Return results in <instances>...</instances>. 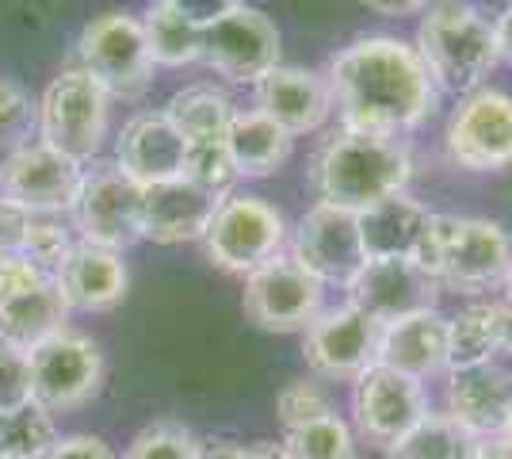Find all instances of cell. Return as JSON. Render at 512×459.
Wrapping results in <instances>:
<instances>
[{
	"label": "cell",
	"mask_w": 512,
	"mask_h": 459,
	"mask_svg": "<svg viewBox=\"0 0 512 459\" xmlns=\"http://www.w3.org/2000/svg\"><path fill=\"white\" fill-rule=\"evenodd\" d=\"M77 66L88 69L111 100H134L153 85V58L146 46L142 20L130 12H104L85 23L77 39Z\"/></svg>",
	"instance_id": "8"
},
{
	"label": "cell",
	"mask_w": 512,
	"mask_h": 459,
	"mask_svg": "<svg viewBox=\"0 0 512 459\" xmlns=\"http://www.w3.org/2000/svg\"><path fill=\"white\" fill-rule=\"evenodd\" d=\"M448 4H478V0H425V12L428 8H448Z\"/></svg>",
	"instance_id": "45"
},
{
	"label": "cell",
	"mask_w": 512,
	"mask_h": 459,
	"mask_svg": "<svg viewBox=\"0 0 512 459\" xmlns=\"http://www.w3.org/2000/svg\"><path fill=\"white\" fill-rule=\"evenodd\" d=\"M379 337L383 326L352 303L329 306L302 329V360L325 383H352L379 364Z\"/></svg>",
	"instance_id": "13"
},
{
	"label": "cell",
	"mask_w": 512,
	"mask_h": 459,
	"mask_svg": "<svg viewBox=\"0 0 512 459\" xmlns=\"http://www.w3.org/2000/svg\"><path fill=\"white\" fill-rule=\"evenodd\" d=\"M165 4H172L180 16H188V20L199 23V27H207V23H214L218 16H226L241 0H165Z\"/></svg>",
	"instance_id": "40"
},
{
	"label": "cell",
	"mask_w": 512,
	"mask_h": 459,
	"mask_svg": "<svg viewBox=\"0 0 512 459\" xmlns=\"http://www.w3.org/2000/svg\"><path fill=\"white\" fill-rule=\"evenodd\" d=\"M474 452L478 437L451 414H432V410L398 444L386 448L390 459H474Z\"/></svg>",
	"instance_id": "30"
},
{
	"label": "cell",
	"mask_w": 512,
	"mask_h": 459,
	"mask_svg": "<svg viewBox=\"0 0 512 459\" xmlns=\"http://www.w3.org/2000/svg\"><path fill=\"white\" fill-rule=\"evenodd\" d=\"M283 444L291 459H356V429L337 410L299 429H287Z\"/></svg>",
	"instance_id": "32"
},
{
	"label": "cell",
	"mask_w": 512,
	"mask_h": 459,
	"mask_svg": "<svg viewBox=\"0 0 512 459\" xmlns=\"http://www.w3.org/2000/svg\"><path fill=\"white\" fill-rule=\"evenodd\" d=\"M287 238H291V226L276 203H268L264 196L230 192L218 199L199 241L214 268H222L230 276H249L253 268L283 253Z\"/></svg>",
	"instance_id": "6"
},
{
	"label": "cell",
	"mask_w": 512,
	"mask_h": 459,
	"mask_svg": "<svg viewBox=\"0 0 512 459\" xmlns=\"http://www.w3.org/2000/svg\"><path fill=\"white\" fill-rule=\"evenodd\" d=\"M0 264H4V253H0Z\"/></svg>",
	"instance_id": "48"
},
{
	"label": "cell",
	"mask_w": 512,
	"mask_h": 459,
	"mask_svg": "<svg viewBox=\"0 0 512 459\" xmlns=\"http://www.w3.org/2000/svg\"><path fill=\"white\" fill-rule=\"evenodd\" d=\"M111 127V92L88 69H62L39 96V131L35 138L50 150L88 165L104 150Z\"/></svg>",
	"instance_id": "5"
},
{
	"label": "cell",
	"mask_w": 512,
	"mask_h": 459,
	"mask_svg": "<svg viewBox=\"0 0 512 459\" xmlns=\"http://www.w3.org/2000/svg\"><path fill=\"white\" fill-rule=\"evenodd\" d=\"M31 211L12 203V199L0 196V253L4 257H16L23 253V241H27V230H31Z\"/></svg>",
	"instance_id": "38"
},
{
	"label": "cell",
	"mask_w": 512,
	"mask_h": 459,
	"mask_svg": "<svg viewBox=\"0 0 512 459\" xmlns=\"http://www.w3.org/2000/svg\"><path fill=\"white\" fill-rule=\"evenodd\" d=\"M428 215L432 211L409 192H394V196L379 199L375 207L360 211V238L367 261L413 257V249H417V241L428 226Z\"/></svg>",
	"instance_id": "26"
},
{
	"label": "cell",
	"mask_w": 512,
	"mask_h": 459,
	"mask_svg": "<svg viewBox=\"0 0 512 459\" xmlns=\"http://www.w3.org/2000/svg\"><path fill=\"white\" fill-rule=\"evenodd\" d=\"M69 219H73L77 241L127 253L142 241V188L115 161L85 169Z\"/></svg>",
	"instance_id": "9"
},
{
	"label": "cell",
	"mask_w": 512,
	"mask_h": 459,
	"mask_svg": "<svg viewBox=\"0 0 512 459\" xmlns=\"http://www.w3.org/2000/svg\"><path fill=\"white\" fill-rule=\"evenodd\" d=\"M505 303L512 306V272H509V280H505Z\"/></svg>",
	"instance_id": "46"
},
{
	"label": "cell",
	"mask_w": 512,
	"mask_h": 459,
	"mask_svg": "<svg viewBox=\"0 0 512 459\" xmlns=\"http://www.w3.org/2000/svg\"><path fill=\"white\" fill-rule=\"evenodd\" d=\"M287 253L310 276H318L325 287H344L367 261L360 238V215L344 211V207H333V203H314L295 222V230L287 238Z\"/></svg>",
	"instance_id": "16"
},
{
	"label": "cell",
	"mask_w": 512,
	"mask_h": 459,
	"mask_svg": "<svg viewBox=\"0 0 512 459\" xmlns=\"http://www.w3.org/2000/svg\"><path fill=\"white\" fill-rule=\"evenodd\" d=\"M65 322H69V306L54 276H46L43 284L27 287V291L0 295V345L31 352L54 333H62Z\"/></svg>",
	"instance_id": "24"
},
{
	"label": "cell",
	"mask_w": 512,
	"mask_h": 459,
	"mask_svg": "<svg viewBox=\"0 0 512 459\" xmlns=\"http://www.w3.org/2000/svg\"><path fill=\"white\" fill-rule=\"evenodd\" d=\"M77 241L69 234V226L62 222V215H35L27 241H23V257L35 261L39 268H46L54 276V268L65 261V253L73 249Z\"/></svg>",
	"instance_id": "36"
},
{
	"label": "cell",
	"mask_w": 512,
	"mask_h": 459,
	"mask_svg": "<svg viewBox=\"0 0 512 459\" xmlns=\"http://www.w3.org/2000/svg\"><path fill=\"white\" fill-rule=\"evenodd\" d=\"M85 165L31 138L0 157V196L27 207L31 215H69Z\"/></svg>",
	"instance_id": "15"
},
{
	"label": "cell",
	"mask_w": 512,
	"mask_h": 459,
	"mask_svg": "<svg viewBox=\"0 0 512 459\" xmlns=\"http://www.w3.org/2000/svg\"><path fill=\"white\" fill-rule=\"evenodd\" d=\"M413 261L444 291L459 295H486L493 287H505L512 272V234L493 219L474 215H428V226Z\"/></svg>",
	"instance_id": "3"
},
{
	"label": "cell",
	"mask_w": 512,
	"mask_h": 459,
	"mask_svg": "<svg viewBox=\"0 0 512 459\" xmlns=\"http://www.w3.org/2000/svg\"><path fill=\"white\" fill-rule=\"evenodd\" d=\"M325 81L348 131L402 138L425 127L440 100L425 58L398 35H363L348 43L329 58Z\"/></svg>",
	"instance_id": "1"
},
{
	"label": "cell",
	"mask_w": 512,
	"mask_h": 459,
	"mask_svg": "<svg viewBox=\"0 0 512 459\" xmlns=\"http://www.w3.org/2000/svg\"><path fill=\"white\" fill-rule=\"evenodd\" d=\"M371 12L379 16H413V12H425V0H363Z\"/></svg>",
	"instance_id": "42"
},
{
	"label": "cell",
	"mask_w": 512,
	"mask_h": 459,
	"mask_svg": "<svg viewBox=\"0 0 512 459\" xmlns=\"http://www.w3.org/2000/svg\"><path fill=\"white\" fill-rule=\"evenodd\" d=\"M241 310L264 333H302L325 310V284L283 249L245 276Z\"/></svg>",
	"instance_id": "7"
},
{
	"label": "cell",
	"mask_w": 512,
	"mask_h": 459,
	"mask_svg": "<svg viewBox=\"0 0 512 459\" xmlns=\"http://www.w3.org/2000/svg\"><path fill=\"white\" fill-rule=\"evenodd\" d=\"M444 387V414H451L474 437H501L512 417V372L501 360L451 368Z\"/></svg>",
	"instance_id": "19"
},
{
	"label": "cell",
	"mask_w": 512,
	"mask_h": 459,
	"mask_svg": "<svg viewBox=\"0 0 512 459\" xmlns=\"http://www.w3.org/2000/svg\"><path fill=\"white\" fill-rule=\"evenodd\" d=\"M138 20H142V31H146V46H150L153 66L184 69V66H195L203 58V27L192 23L188 16H180L172 4L153 0Z\"/></svg>",
	"instance_id": "28"
},
{
	"label": "cell",
	"mask_w": 512,
	"mask_h": 459,
	"mask_svg": "<svg viewBox=\"0 0 512 459\" xmlns=\"http://www.w3.org/2000/svg\"><path fill=\"white\" fill-rule=\"evenodd\" d=\"M39 131V100H31V92L0 77V150H16L23 142H31V134Z\"/></svg>",
	"instance_id": "33"
},
{
	"label": "cell",
	"mask_w": 512,
	"mask_h": 459,
	"mask_svg": "<svg viewBox=\"0 0 512 459\" xmlns=\"http://www.w3.org/2000/svg\"><path fill=\"white\" fill-rule=\"evenodd\" d=\"M428 410L432 406H428L425 383L398 368L371 364L367 372L352 379V425L375 448L398 444Z\"/></svg>",
	"instance_id": "14"
},
{
	"label": "cell",
	"mask_w": 512,
	"mask_h": 459,
	"mask_svg": "<svg viewBox=\"0 0 512 459\" xmlns=\"http://www.w3.org/2000/svg\"><path fill=\"white\" fill-rule=\"evenodd\" d=\"M218 196L203 192L188 176L142 188V241L157 245H184L199 241L211 222Z\"/></svg>",
	"instance_id": "23"
},
{
	"label": "cell",
	"mask_w": 512,
	"mask_h": 459,
	"mask_svg": "<svg viewBox=\"0 0 512 459\" xmlns=\"http://www.w3.org/2000/svg\"><path fill=\"white\" fill-rule=\"evenodd\" d=\"M35 402L31 394V352L0 345V410Z\"/></svg>",
	"instance_id": "37"
},
{
	"label": "cell",
	"mask_w": 512,
	"mask_h": 459,
	"mask_svg": "<svg viewBox=\"0 0 512 459\" xmlns=\"http://www.w3.org/2000/svg\"><path fill=\"white\" fill-rule=\"evenodd\" d=\"M451 368L490 364L512 356V306L493 299H470L459 314L448 318Z\"/></svg>",
	"instance_id": "25"
},
{
	"label": "cell",
	"mask_w": 512,
	"mask_h": 459,
	"mask_svg": "<svg viewBox=\"0 0 512 459\" xmlns=\"http://www.w3.org/2000/svg\"><path fill=\"white\" fill-rule=\"evenodd\" d=\"M58 440L54 414L39 402L0 410V459H46Z\"/></svg>",
	"instance_id": "31"
},
{
	"label": "cell",
	"mask_w": 512,
	"mask_h": 459,
	"mask_svg": "<svg viewBox=\"0 0 512 459\" xmlns=\"http://www.w3.org/2000/svg\"><path fill=\"white\" fill-rule=\"evenodd\" d=\"M474 459H512V440L505 437V433H501V437H482Z\"/></svg>",
	"instance_id": "44"
},
{
	"label": "cell",
	"mask_w": 512,
	"mask_h": 459,
	"mask_svg": "<svg viewBox=\"0 0 512 459\" xmlns=\"http://www.w3.org/2000/svg\"><path fill=\"white\" fill-rule=\"evenodd\" d=\"M104 387V352L100 345L65 326L31 349V394L50 414H69L88 406Z\"/></svg>",
	"instance_id": "11"
},
{
	"label": "cell",
	"mask_w": 512,
	"mask_h": 459,
	"mask_svg": "<svg viewBox=\"0 0 512 459\" xmlns=\"http://www.w3.org/2000/svg\"><path fill=\"white\" fill-rule=\"evenodd\" d=\"M241 459H291L283 440H253L241 448Z\"/></svg>",
	"instance_id": "43"
},
{
	"label": "cell",
	"mask_w": 512,
	"mask_h": 459,
	"mask_svg": "<svg viewBox=\"0 0 512 459\" xmlns=\"http://www.w3.org/2000/svg\"><path fill=\"white\" fill-rule=\"evenodd\" d=\"M184 153H188V142H184V134L176 131V123L165 115V108L130 115L119 138H115V165L138 188L184 176Z\"/></svg>",
	"instance_id": "20"
},
{
	"label": "cell",
	"mask_w": 512,
	"mask_h": 459,
	"mask_svg": "<svg viewBox=\"0 0 512 459\" xmlns=\"http://www.w3.org/2000/svg\"><path fill=\"white\" fill-rule=\"evenodd\" d=\"M123 459H199V437L180 421H153L130 440Z\"/></svg>",
	"instance_id": "34"
},
{
	"label": "cell",
	"mask_w": 512,
	"mask_h": 459,
	"mask_svg": "<svg viewBox=\"0 0 512 459\" xmlns=\"http://www.w3.org/2000/svg\"><path fill=\"white\" fill-rule=\"evenodd\" d=\"M253 108L264 111L268 119H276L287 134H318L333 115H337V104H333V88L325 81V73H314V69L302 66H283L279 62L268 77H260L253 85Z\"/></svg>",
	"instance_id": "18"
},
{
	"label": "cell",
	"mask_w": 512,
	"mask_h": 459,
	"mask_svg": "<svg viewBox=\"0 0 512 459\" xmlns=\"http://www.w3.org/2000/svg\"><path fill=\"white\" fill-rule=\"evenodd\" d=\"M379 364L398 368L413 379H440L451 372V341L448 318L432 306L421 314H406L398 322H386L379 337Z\"/></svg>",
	"instance_id": "22"
},
{
	"label": "cell",
	"mask_w": 512,
	"mask_h": 459,
	"mask_svg": "<svg viewBox=\"0 0 512 459\" xmlns=\"http://www.w3.org/2000/svg\"><path fill=\"white\" fill-rule=\"evenodd\" d=\"M46 459H119L115 448L104 437H92V433H69L58 437L54 448L46 452Z\"/></svg>",
	"instance_id": "39"
},
{
	"label": "cell",
	"mask_w": 512,
	"mask_h": 459,
	"mask_svg": "<svg viewBox=\"0 0 512 459\" xmlns=\"http://www.w3.org/2000/svg\"><path fill=\"white\" fill-rule=\"evenodd\" d=\"M505 437H509V440H512V417H509V429H505Z\"/></svg>",
	"instance_id": "47"
},
{
	"label": "cell",
	"mask_w": 512,
	"mask_h": 459,
	"mask_svg": "<svg viewBox=\"0 0 512 459\" xmlns=\"http://www.w3.org/2000/svg\"><path fill=\"white\" fill-rule=\"evenodd\" d=\"M165 115L176 123V131L184 134V142H207V138H226L234 123V100L214 85H188L172 92L165 104Z\"/></svg>",
	"instance_id": "29"
},
{
	"label": "cell",
	"mask_w": 512,
	"mask_h": 459,
	"mask_svg": "<svg viewBox=\"0 0 512 459\" xmlns=\"http://www.w3.org/2000/svg\"><path fill=\"white\" fill-rule=\"evenodd\" d=\"M306 176H310L318 203H333V207L360 215L379 199L406 192L409 176H413V153L394 134L341 127L314 150Z\"/></svg>",
	"instance_id": "2"
},
{
	"label": "cell",
	"mask_w": 512,
	"mask_h": 459,
	"mask_svg": "<svg viewBox=\"0 0 512 459\" xmlns=\"http://www.w3.org/2000/svg\"><path fill=\"white\" fill-rule=\"evenodd\" d=\"M283 58V39L272 16L253 4H234L226 16L203 27V66L230 85H256Z\"/></svg>",
	"instance_id": "10"
},
{
	"label": "cell",
	"mask_w": 512,
	"mask_h": 459,
	"mask_svg": "<svg viewBox=\"0 0 512 459\" xmlns=\"http://www.w3.org/2000/svg\"><path fill=\"white\" fill-rule=\"evenodd\" d=\"M226 146H230L241 180H264V176H276L291 161L295 134H287L264 111L245 108L234 115V123L226 131Z\"/></svg>",
	"instance_id": "27"
},
{
	"label": "cell",
	"mask_w": 512,
	"mask_h": 459,
	"mask_svg": "<svg viewBox=\"0 0 512 459\" xmlns=\"http://www.w3.org/2000/svg\"><path fill=\"white\" fill-rule=\"evenodd\" d=\"M344 303L363 310L367 318H375L379 326L398 322L406 314H421L440 303L444 287L428 276L413 257H379V261H363V268L344 284Z\"/></svg>",
	"instance_id": "17"
},
{
	"label": "cell",
	"mask_w": 512,
	"mask_h": 459,
	"mask_svg": "<svg viewBox=\"0 0 512 459\" xmlns=\"http://www.w3.org/2000/svg\"><path fill=\"white\" fill-rule=\"evenodd\" d=\"M493 31H497V50H501V62L512 66V0L493 16Z\"/></svg>",
	"instance_id": "41"
},
{
	"label": "cell",
	"mask_w": 512,
	"mask_h": 459,
	"mask_svg": "<svg viewBox=\"0 0 512 459\" xmlns=\"http://www.w3.org/2000/svg\"><path fill=\"white\" fill-rule=\"evenodd\" d=\"M448 161L463 173H501L512 165V96L501 88H474L459 96L444 127Z\"/></svg>",
	"instance_id": "12"
},
{
	"label": "cell",
	"mask_w": 512,
	"mask_h": 459,
	"mask_svg": "<svg viewBox=\"0 0 512 459\" xmlns=\"http://www.w3.org/2000/svg\"><path fill=\"white\" fill-rule=\"evenodd\" d=\"M417 54L425 58L428 73L440 92L467 96L490 81V73L501 66L493 16L478 4H448L428 8L417 27Z\"/></svg>",
	"instance_id": "4"
},
{
	"label": "cell",
	"mask_w": 512,
	"mask_h": 459,
	"mask_svg": "<svg viewBox=\"0 0 512 459\" xmlns=\"http://www.w3.org/2000/svg\"><path fill=\"white\" fill-rule=\"evenodd\" d=\"M54 284L62 291L69 314H107L127 299L130 272L123 264V253L92 245V241H77L65 261L54 268Z\"/></svg>",
	"instance_id": "21"
},
{
	"label": "cell",
	"mask_w": 512,
	"mask_h": 459,
	"mask_svg": "<svg viewBox=\"0 0 512 459\" xmlns=\"http://www.w3.org/2000/svg\"><path fill=\"white\" fill-rule=\"evenodd\" d=\"M333 414V394L325 391V379H295V383H287L276 398V417L279 425H283V433L287 429H299L306 421H318V417Z\"/></svg>",
	"instance_id": "35"
}]
</instances>
